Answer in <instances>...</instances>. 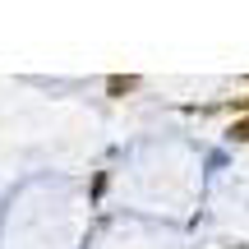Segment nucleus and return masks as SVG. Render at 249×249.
Here are the masks:
<instances>
[{"label": "nucleus", "instance_id": "obj_1", "mask_svg": "<svg viewBox=\"0 0 249 249\" xmlns=\"http://www.w3.org/2000/svg\"><path fill=\"white\" fill-rule=\"evenodd\" d=\"M139 88H143L139 74H111V79H107V92H111V97H129V92H139Z\"/></svg>", "mask_w": 249, "mask_h": 249}, {"label": "nucleus", "instance_id": "obj_2", "mask_svg": "<svg viewBox=\"0 0 249 249\" xmlns=\"http://www.w3.org/2000/svg\"><path fill=\"white\" fill-rule=\"evenodd\" d=\"M226 139H231V143H249V120H235Z\"/></svg>", "mask_w": 249, "mask_h": 249}]
</instances>
